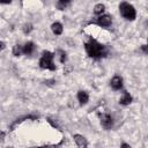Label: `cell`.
<instances>
[{
	"instance_id": "obj_1",
	"label": "cell",
	"mask_w": 148,
	"mask_h": 148,
	"mask_svg": "<svg viewBox=\"0 0 148 148\" xmlns=\"http://www.w3.org/2000/svg\"><path fill=\"white\" fill-rule=\"evenodd\" d=\"M86 51L91 58H101L106 54V50L103 45L97 43L96 40H90L86 44Z\"/></svg>"
},
{
	"instance_id": "obj_2",
	"label": "cell",
	"mask_w": 148,
	"mask_h": 148,
	"mask_svg": "<svg viewBox=\"0 0 148 148\" xmlns=\"http://www.w3.org/2000/svg\"><path fill=\"white\" fill-rule=\"evenodd\" d=\"M119 9H120V14L126 18V20H134L135 18V9L132 5L127 3V2H123L120 6H119Z\"/></svg>"
},
{
	"instance_id": "obj_3",
	"label": "cell",
	"mask_w": 148,
	"mask_h": 148,
	"mask_svg": "<svg viewBox=\"0 0 148 148\" xmlns=\"http://www.w3.org/2000/svg\"><path fill=\"white\" fill-rule=\"evenodd\" d=\"M53 54L49 51H45L43 53V57L40 58V61H39V65L42 68H47V69H51V71H54L56 69V66L53 64Z\"/></svg>"
},
{
	"instance_id": "obj_4",
	"label": "cell",
	"mask_w": 148,
	"mask_h": 148,
	"mask_svg": "<svg viewBox=\"0 0 148 148\" xmlns=\"http://www.w3.org/2000/svg\"><path fill=\"white\" fill-rule=\"evenodd\" d=\"M101 123H102L103 127H105V128L112 127V118L109 114H102L101 116Z\"/></svg>"
},
{
	"instance_id": "obj_5",
	"label": "cell",
	"mask_w": 148,
	"mask_h": 148,
	"mask_svg": "<svg viewBox=\"0 0 148 148\" xmlns=\"http://www.w3.org/2000/svg\"><path fill=\"white\" fill-rule=\"evenodd\" d=\"M97 24L102 27H109L111 24V17L109 15H102L97 20Z\"/></svg>"
},
{
	"instance_id": "obj_6",
	"label": "cell",
	"mask_w": 148,
	"mask_h": 148,
	"mask_svg": "<svg viewBox=\"0 0 148 148\" xmlns=\"http://www.w3.org/2000/svg\"><path fill=\"white\" fill-rule=\"evenodd\" d=\"M111 86H112V88L113 89H116V90H118V89H120L121 87H123V79L120 77V76H114L113 79H112V81H111Z\"/></svg>"
},
{
	"instance_id": "obj_7",
	"label": "cell",
	"mask_w": 148,
	"mask_h": 148,
	"mask_svg": "<svg viewBox=\"0 0 148 148\" xmlns=\"http://www.w3.org/2000/svg\"><path fill=\"white\" fill-rule=\"evenodd\" d=\"M74 140H75V142H76V145L80 147V148H87V140L82 136V135H79V134H76V135H74Z\"/></svg>"
},
{
	"instance_id": "obj_8",
	"label": "cell",
	"mask_w": 148,
	"mask_h": 148,
	"mask_svg": "<svg viewBox=\"0 0 148 148\" xmlns=\"http://www.w3.org/2000/svg\"><path fill=\"white\" fill-rule=\"evenodd\" d=\"M77 99L81 104H86L88 102V94L86 91H82V90L79 91L77 92Z\"/></svg>"
},
{
	"instance_id": "obj_9",
	"label": "cell",
	"mask_w": 148,
	"mask_h": 148,
	"mask_svg": "<svg viewBox=\"0 0 148 148\" xmlns=\"http://www.w3.org/2000/svg\"><path fill=\"white\" fill-rule=\"evenodd\" d=\"M131 102H132V97H131V95H130L128 92H124L123 97L120 98V104H123V105H127V104H130Z\"/></svg>"
},
{
	"instance_id": "obj_10",
	"label": "cell",
	"mask_w": 148,
	"mask_h": 148,
	"mask_svg": "<svg viewBox=\"0 0 148 148\" xmlns=\"http://www.w3.org/2000/svg\"><path fill=\"white\" fill-rule=\"evenodd\" d=\"M52 31H53L56 35H60V34L62 32V25H61L60 23H58V22L53 23V24H52Z\"/></svg>"
},
{
	"instance_id": "obj_11",
	"label": "cell",
	"mask_w": 148,
	"mask_h": 148,
	"mask_svg": "<svg viewBox=\"0 0 148 148\" xmlns=\"http://www.w3.org/2000/svg\"><path fill=\"white\" fill-rule=\"evenodd\" d=\"M34 49H35L34 44H32L31 42H29V43H27V44L23 46V52H24L25 54H30V53L34 51Z\"/></svg>"
},
{
	"instance_id": "obj_12",
	"label": "cell",
	"mask_w": 148,
	"mask_h": 148,
	"mask_svg": "<svg viewBox=\"0 0 148 148\" xmlns=\"http://www.w3.org/2000/svg\"><path fill=\"white\" fill-rule=\"evenodd\" d=\"M95 13L96 14H102L103 12H104V5H102V3H98V5H96L95 6Z\"/></svg>"
},
{
	"instance_id": "obj_13",
	"label": "cell",
	"mask_w": 148,
	"mask_h": 148,
	"mask_svg": "<svg viewBox=\"0 0 148 148\" xmlns=\"http://www.w3.org/2000/svg\"><path fill=\"white\" fill-rule=\"evenodd\" d=\"M21 52H22L21 46H20V45H15V46H14V49H13V53H14V56L18 57V56L21 54Z\"/></svg>"
},
{
	"instance_id": "obj_14",
	"label": "cell",
	"mask_w": 148,
	"mask_h": 148,
	"mask_svg": "<svg viewBox=\"0 0 148 148\" xmlns=\"http://www.w3.org/2000/svg\"><path fill=\"white\" fill-rule=\"evenodd\" d=\"M67 5H68V1H59V2L57 3V6H58L59 9H64Z\"/></svg>"
},
{
	"instance_id": "obj_15",
	"label": "cell",
	"mask_w": 148,
	"mask_h": 148,
	"mask_svg": "<svg viewBox=\"0 0 148 148\" xmlns=\"http://www.w3.org/2000/svg\"><path fill=\"white\" fill-rule=\"evenodd\" d=\"M31 29H32V25L31 24H25L24 28H23V31H24V34H29L31 31Z\"/></svg>"
},
{
	"instance_id": "obj_16",
	"label": "cell",
	"mask_w": 148,
	"mask_h": 148,
	"mask_svg": "<svg viewBox=\"0 0 148 148\" xmlns=\"http://www.w3.org/2000/svg\"><path fill=\"white\" fill-rule=\"evenodd\" d=\"M59 54H60V61L65 62L66 61V53L64 51H59Z\"/></svg>"
},
{
	"instance_id": "obj_17",
	"label": "cell",
	"mask_w": 148,
	"mask_h": 148,
	"mask_svg": "<svg viewBox=\"0 0 148 148\" xmlns=\"http://www.w3.org/2000/svg\"><path fill=\"white\" fill-rule=\"evenodd\" d=\"M142 51L146 52V53H148V45H143L142 46Z\"/></svg>"
},
{
	"instance_id": "obj_18",
	"label": "cell",
	"mask_w": 148,
	"mask_h": 148,
	"mask_svg": "<svg viewBox=\"0 0 148 148\" xmlns=\"http://www.w3.org/2000/svg\"><path fill=\"white\" fill-rule=\"evenodd\" d=\"M120 148H132V147H131V146H130V145H126V143H123V145H121V147H120Z\"/></svg>"
},
{
	"instance_id": "obj_19",
	"label": "cell",
	"mask_w": 148,
	"mask_h": 148,
	"mask_svg": "<svg viewBox=\"0 0 148 148\" xmlns=\"http://www.w3.org/2000/svg\"><path fill=\"white\" fill-rule=\"evenodd\" d=\"M36 148V147H35ZM37 148H54L53 146H44V147H37Z\"/></svg>"
}]
</instances>
